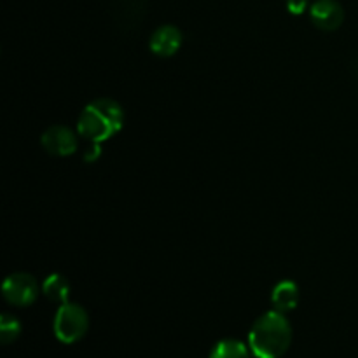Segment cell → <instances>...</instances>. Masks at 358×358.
Here are the masks:
<instances>
[{"instance_id":"cell-1","label":"cell","mask_w":358,"mask_h":358,"mask_svg":"<svg viewBox=\"0 0 358 358\" xmlns=\"http://www.w3.org/2000/svg\"><path fill=\"white\" fill-rule=\"evenodd\" d=\"M292 343V327L285 313L268 311L252 325L248 346L257 358H280L287 353Z\"/></svg>"},{"instance_id":"cell-4","label":"cell","mask_w":358,"mask_h":358,"mask_svg":"<svg viewBox=\"0 0 358 358\" xmlns=\"http://www.w3.org/2000/svg\"><path fill=\"white\" fill-rule=\"evenodd\" d=\"M2 296L13 306H30L38 297L37 280L28 273H13L3 282Z\"/></svg>"},{"instance_id":"cell-13","label":"cell","mask_w":358,"mask_h":358,"mask_svg":"<svg viewBox=\"0 0 358 358\" xmlns=\"http://www.w3.org/2000/svg\"><path fill=\"white\" fill-rule=\"evenodd\" d=\"M287 9L294 16H301V14L306 13L308 0H287Z\"/></svg>"},{"instance_id":"cell-5","label":"cell","mask_w":358,"mask_h":358,"mask_svg":"<svg viewBox=\"0 0 358 358\" xmlns=\"http://www.w3.org/2000/svg\"><path fill=\"white\" fill-rule=\"evenodd\" d=\"M41 143L44 150L51 156L66 157L72 156L79 147L77 135L69 128V126L56 124L45 129L41 136Z\"/></svg>"},{"instance_id":"cell-11","label":"cell","mask_w":358,"mask_h":358,"mask_svg":"<svg viewBox=\"0 0 358 358\" xmlns=\"http://www.w3.org/2000/svg\"><path fill=\"white\" fill-rule=\"evenodd\" d=\"M210 358H250L247 346L236 339H222L213 346Z\"/></svg>"},{"instance_id":"cell-6","label":"cell","mask_w":358,"mask_h":358,"mask_svg":"<svg viewBox=\"0 0 358 358\" xmlns=\"http://www.w3.org/2000/svg\"><path fill=\"white\" fill-rule=\"evenodd\" d=\"M310 17L320 30L334 31L345 21V10L338 0H315L310 6Z\"/></svg>"},{"instance_id":"cell-14","label":"cell","mask_w":358,"mask_h":358,"mask_svg":"<svg viewBox=\"0 0 358 358\" xmlns=\"http://www.w3.org/2000/svg\"><path fill=\"white\" fill-rule=\"evenodd\" d=\"M98 156H100V143H93V147H91V149H87V152L84 154V159L94 161Z\"/></svg>"},{"instance_id":"cell-8","label":"cell","mask_w":358,"mask_h":358,"mask_svg":"<svg viewBox=\"0 0 358 358\" xmlns=\"http://www.w3.org/2000/svg\"><path fill=\"white\" fill-rule=\"evenodd\" d=\"M271 303L276 311L280 313H289V311L296 310L299 304V287L292 280H283V282L276 283L271 294Z\"/></svg>"},{"instance_id":"cell-9","label":"cell","mask_w":358,"mask_h":358,"mask_svg":"<svg viewBox=\"0 0 358 358\" xmlns=\"http://www.w3.org/2000/svg\"><path fill=\"white\" fill-rule=\"evenodd\" d=\"M145 7V0H115L114 17L121 27L129 30L131 27H136L138 21H142Z\"/></svg>"},{"instance_id":"cell-12","label":"cell","mask_w":358,"mask_h":358,"mask_svg":"<svg viewBox=\"0 0 358 358\" xmlns=\"http://www.w3.org/2000/svg\"><path fill=\"white\" fill-rule=\"evenodd\" d=\"M21 334V324L13 315L3 313L0 318V343L2 345H10L16 341Z\"/></svg>"},{"instance_id":"cell-3","label":"cell","mask_w":358,"mask_h":358,"mask_svg":"<svg viewBox=\"0 0 358 358\" xmlns=\"http://www.w3.org/2000/svg\"><path fill=\"white\" fill-rule=\"evenodd\" d=\"M55 336L65 345H72L86 336L90 317L86 310L76 303H63L55 315Z\"/></svg>"},{"instance_id":"cell-10","label":"cell","mask_w":358,"mask_h":358,"mask_svg":"<svg viewBox=\"0 0 358 358\" xmlns=\"http://www.w3.org/2000/svg\"><path fill=\"white\" fill-rule=\"evenodd\" d=\"M42 292L52 303H69L70 282L63 275L52 273L42 283Z\"/></svg>"},{"instance_id":"cell-2","label":"cell","mask_w":358,"mask_h":358,"mask_svg":"<svg viewBox=\"0 0 358 358\" xmlns=\"http://www.w3.org/2000/svg\"><path fill=\"white\" fill-rule=\"evenodd\" d=\"M124 110L110 98H98L84 107L77 121V131L91 143H101L121 131Z\"/></svg>"},{"instance_id":"cell-7","label":"cell","mask_w":358,"mask_h":358,"mask_svg":"<svg viewBox=\"0 0 358 358\" xmlns=\"http://www.w3.org/2000/svg\"><path fill=\"white\" fill-rule=\"evenodd\" d=\"M184 35L175 24H161L149 38V48L159 58H171L182 48Z\"/></svg>"}]
</instances>
